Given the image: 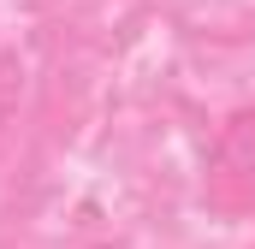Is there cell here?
I'll return each instance as SVG.
<instances>
[{"instance_id": "1", "label": "cell", "mask_w": 255, "mask_h": 249, "mask_svg": "<svg viewBox=\"0 0 255 249\" xmlns=\"http://www.w3.org/2000/svg\"><path fill=\"white\" fill-rule=\"evenodd\" d=\"M202 208L220 220L255 214V107L226 113V124L214 130L208 160H202Z\"/></svg>"}]
</instances>
